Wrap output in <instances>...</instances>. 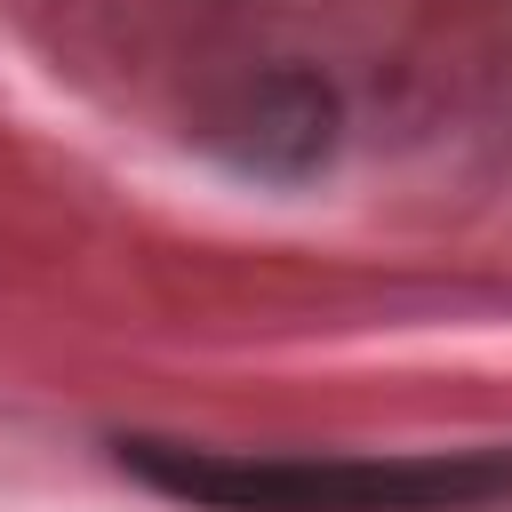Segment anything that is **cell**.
Returning a JSON list of instances; mask_svg holds the SVG:
<instances>
[{"label":"cell","instance_id":"obj_1","mask_svg":"<svg viewBox=\"0 0 512 512\" xmlns=\"http://www.w3.org/2000/svg\"><path fill=\"white\" fill-rule=\"evenodd\" d=\"M112 464L192 512H512V448H200L120 432Z\"/></svg>","mask_w":512,"mask_h":512},{"label":"cell","instance_id":"obj_2","mask_svg":"<svg viewBox=\"0 0 512 512\" xmlns=\"http://www.w3.org/2000/svg\"><path fill=\"white\" fill-rule=\"evenodd\" d=\"M328 144H336V96H328V80H312V72H272V80H256L248 104L224 120L232 168L280 176V184L312 176V168L328 160Z\"/></svg>","mask_w":512,"mask_h":512}]
</instances>
